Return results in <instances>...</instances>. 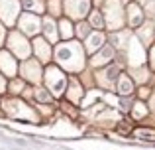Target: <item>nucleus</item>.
<instances>
[{
  "label": "nucleus",
  "instance_id": "obj_14",
  "mask_svg": "<svg viewBox=\"0 0 155 150\" xmlns=\"http://www.w3.org/2000/svg\"><path fill=\"white\" fill-rule=\"evenodd\" d=\"M43 32H45V36L51 40H57V26H55V22H53L51 18H45L43 20Z\"/></svg>",
  "mask_w": 155,
  "mask_h": 150
},
{
  "label": "nucleus",
  "instance_id": "obj_15",
  "mask_svg": "<svg viewBox=\"0 0 155 150\" xmlns=\"http://www.w3.org/2000/svg\"><path fill=\"white\" fill-rule=\"evenodd\" d=\"M34 46H35V54H38L43 61H47V59H49V47H47V44L43 42V40H35Z\"/></svg>",
  "mask_w": 155,
  "mask_h": 150
},
{
  "label": "nucleus",
  "instance_id": "obj_16",
  "mask_svg": "<svg viewBox=\"0 0 155 150\" xmlns=\"http://www.w3.org/2000/svg\"><path fill=\"white\" fill-rule=\"evenodd\" d=\"M59 30H61V36H63L65 40H69L73 36V26H71L69 20H61L59 22Z\"/></svg>",
  "mask_w": 155,
  "mask_h": 150
},
{
  "label": "nucleus",
  "instance_id": "obj_22",
  "mask_svg": "<svg viewBox=\"0 0 155 150\" xmlns=\"http://www.w3.org/2000/svg\"><path fill=\"white\" fill-rule=\"evenodd\" d=\"M69 97H71L73 101H77V99L81 97V95H79V85H77V83L73 85V89H71V93H69Z\"/></svg>",
  "mask_w": 155,
  "mask_h": 150
},
{
  "label": "nucleus",
  "instance_id": "obj_1",
  "mask_svg": "<svg viewBox=\"0 0 155 150\" xmlns=\"http://www.w3.org/2000/svg\"><path fill=\"white\" fill-rule=\"evenodd\" d=\"M55 58L57 61L61 63L63 67H67L69 71H79L83 67V50L77 42H69V44H63V46L57 47L55 51Z\"/></svg>",
  "mask_w": 155,
  "mask_h": 150
},
{
  "label": "nucleus",
  "instance_id": "obj_13",
  "mask_svg": "<svg viewBox=\"0 0 155 150\" xmlns=\"http://www.w3.org/2000/svg\"><path fill=\"white\" fill-rule=\"evenodd\" d=\"M134 91V83H132V79L130 77H126V75H122L120 77V81H118V93L120 95H130V93Z\"/></svg>",
  "mask_w": 155,
  "mask_h": 150
},
{
  "label": "nucleus",
  "instance_id": "obj_24",
  "mask_svg": "<svg viewBox=\"0 0 155 150\" xmlns=\"http://www.w3.org/2000/svg\"><path fill=\"white\" fill-rule=\"evenodd\" d=\"M151 65L155 67V46H153V50H151Z\"/></svg>",
  "mask_w": 155,
  "mask_h": 150
},
{
  "label": "nucleus",
  "instance_id": "obj_7",
  "mask_svg": "<svg viewBox=\"0 0 155 150\" xmlns=\"http://www.w3.org/2000/svg\"><path fill=\"white\" fill-rule=\"evenodd\" d=\"M106 10H108V20H110V28H118L122 24V18H120V2L118 0H108L106 4Z\"/></svg>",
  "mask_w": 155,
  "mask_h": 150
},
{
  "label": "nucleus",
  "instance_id": "obj_19",
  "mask_svg": "<svg viewBox=\"0 0 155 150\" xmlns=\"http://www.w3.org/2000/svg\"><path fill=\"white\" fill-rule=\"evenodd\" d=\"M35 99L41 101V103H49L51 97L47 95V91H43V89H38V91H35Z\"/></svg>",
  "mask_w": 155,
  "mask_h": 150
},
{
  "label": "nucleus",
  "instance_id": "obj_17",
  "mask_svg": "<svg viewBox=\"0 0 155 150\" xmlns=\"http://www.w3.org/2000/svg\"><path fill=\"white\" fill-rule=\"evenodd\" d=\"M22 6L28 8V10H39V12L43 10V6H41L39 0H22Z\"/></svg>",
  "mask_w": 155,
  "mask_h": 150
},
{
  "label": "nucleus",
  "instance_id": "obj_18",
  "mask_svg": "<svg viewBox=\"0 0 155 150\" xmlns=\"http://www.w3.org/2000/svg\"><path fill=\"white\" fill-rule=\"evenodd\" d=\"M91 24H92V26H94V28H102V26H104L102 14H100L98 10H94V12H92V14H91Z\"/></svg>",
  "mask_w": 155,
  "mask_h": 150
},
{
  "label": "nucleus",
  "instance_id": "obj_4",
  "mask_svg": "<svg viewBox=\"0 0 155 150\" xmlns=\"http://www.w3.org/2000/svg\"><path fill=\"white\" fill-rule=\"evenodd\" d=\"M18 8H20L18 0H0V18L6 24H14Z\"/></svg>",
  "mask_w": 155,
  "mask_h": 150
},
{
  "label": "nucleus",
  "instance_id": "obj_25",
  "mask_svg": "<svg viewBox=\"0 0 155 150\" xmlns=\"http://www.w3.org/2000/svg\"><path fill=\"white\" fill-rule=\"evenodd\" d=\"M6 89V83H4V79H2V75H0V91H4Z\"/></svg>",
  "mask_w": 155,
  "mask_h": 150
},
{
  "label": "nucleus",
  "instance_id": "obj_12",
  "mask_svg": "<svg viewBox=\"0 0 155 150\" xmlns=\"http://www.w3.org/2000/svg\"><path fill=\"white\" fill-rule=\"evenodd\" d=\"M104 44V36L100 32H94V34H88V40H87V50L91 54H94L96 50H100Z\"/></svg>",
  "mask_w": 155,
  "mask_h": 150
},
{
  "label": "nucleus",
  "instance_id": "obj_21",
  "mask_svg": "<svg viewBox=\"0 0 155 150\" xmlns=\"http://www.w3.org/2000/svg\"><path fill=\"white\" fill-rule=\"evenodd\" d=\"M77 34H79L81 38H88V26L87 24H79V26H77Z\"/></svg>",
  "mask_w": 155,
  "mask_h": 150
},
{
  "label": "nucleus",
  "instance_id": "obj_10",
  "mask_svg": "<svg viewBox=\"0 0 155 150\" xmlns=\"http://www.w3.org/2000/svg\"><path fill=\"white\" fill-rule=\"evenodd\" d=\"M114 55V47L112 46H104L100 47V51L94 55V59H92V65H104L106 61H110Z\"/></svg>",
  "mask_w": 155,
  "mask_h": 150
},
{
  "label": "nucleus",
  "instance_id": "obj_9",
  "mask_svg": "<svg viewBox=\"0 0 155 150\" xmlns=\"http://www.w3.org/2000/svg\"><path fill=\"white\" fill-rule=\"evenodd\" d=\"M128 22H130V26H140L143 22V12H141L140 4L132 2L128 6Z\"/></svg>",
  "mask_w": 155,
  "mask_h": 150
},
{
  "label": "nucleus",
  "instance_id": "obj_23",
  "mask_svg": "<svg viewBox=\"0 0 155 150\" xmlns=\"http://www.w3.org/2000/svg\"><path fill=\"white\" fill-rule=\"evenodd\" d=\"M4 36H6V32H4V28H2V26H0V44H2V42H4Z\"/></svg>",
  "mask_w": 155,
  "mask_h": 150
},
{
  "label": "nucleus",
  "instance_id": "obj_5",
  "mask_svg": "<svg viewBox=\"0 0 155 150\" xmlns=\"http://www.w3.org/2000/svg\"><path fill=\"white\" fill-rule=\"evenodd\" d=\"M18 24H20V30H22L24 34H28V36L38 34V32H39V26H41L39 18H38V16H34V14H24L22 18H20Z\"/></svg>",
  "mask_w": 155,
  "mask_h": 150
},
{
  "label": "nucleus",
  "instance_id": "obj_2",
  "mask_svg": "<svg viewBox=\"0 0 155 150\" xmlns=\"http://www.w3.org/2000/svg\"><path fill=\"white\" fill-rule=\"evenodd\" d=\"M45 83L47 87H49V91L53 93L55 97H59L61 93L65 91V85H67V79H65V75L61 73L57 67H49L45 73Z\"/></svg>",
  "mask_w": 155,
  "mask_h": 150
},
{
  "label": "nucleus",
  "instance_id": "obj_11",
  "mask_svg": "<svg viewBox=\"0 0 155 150\" xmlns=\"http://www.w3.org/2000/svg\"><path fill=\"white\" fill-rule=\"evenodd\" d=\"M22 75L30 81H39V65L35 61H28L22 67Z\"/></svg>",
  "mask_w": 155,
  "mask_h": 150
},
{
  "label": "nucleus",
  "instance_id": "obj_8",
  "mask_svg": "<svg viewBox=\"0 0 155 150\" xmlns=\"http://www.w3.org/2000/svg\"><path fill=\"white\" fill-rule=\"evenodd\" d=\"M0 69L2 73L6 75H16V63H14V58H12L8 51H0Z\"/></svg>",
  "mask_w": 155,
  "mask_h": 150
},
{
  "label": "nucleus",
  "instance_id": "obj_6",
  "mask_svg": "<svg viewBox=\"0 0 155 150\" xmlns=\"http://www.w3.org/2000/svg\"><path fill=\"white\" fill-rule=\"evenodd\" d=\"M10 47L18 58H28V55H30V46H28V42L20 34H12L10 36Z\"/></svg>",
  "mask_w": 155,
  "mask_h": 150
},
{
  "label": "nucleus",
  "instance_id": "obj_20",
  "mask_svg": "<svg viewBox=\"0 0 155 150\" xmlns=\"http://www.w3.org/2000/svg\"><path fill=\"white\" fill-rule=\"evenodd\" d=\"M134 111H136V113H134V117H136V119H141V117H145V113H147V109H145V107H143L141 103H137L136 107H134Z\"/></svg>",
  "mask_w": 155,
  "mask_h": 150
},
{
  "label": "nucleus",
  "instance_id": "obj_3",
  "mask_svg": "<svg viewBox=\"0 0 155 150\" xmlns=\"http://www.w3.org/2000/svg\"><path fill=\"white\" fill-rule=\"evenodd\" d=\"M91 0H65V10L71 18H83L88 12Z\"/></svg>",
  "mask_w": 155,
  "mask_h": 150
}]
</instances>
